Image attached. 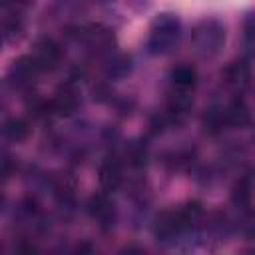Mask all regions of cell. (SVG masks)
Returning a JSON list of instances; mask_svg holds the SVG:
<instances>
[{
	"mask_svg": "<svg viewBox=\"0 0 255 255\" xmlns=\"http://www.w3.org/2000/svg\"><path fill=\"white\" fill-rule=\"evenodd\" d=\"M40 66L36 64V60L32 56H22L18 58L12 66H10V72H8V78L14 86L18 88H28L34 84V80L38 78L40 74Z\"/></svg>",
	"mask_w": 255,
	"mask_h": 255,
	"instance_id": "6",
	"label": "cell"
},
{
	"mask_svg": "<svg viewBox=\"0 0 255 255\" xmlns=\"http://www.w3.org/2000/svg\"><path fill=\"white\" fill-rule=\"evenodd\" d=\"M223 118H225V124L243 126V124H247V120H249V112H247V108H245L243 102H233V104H229V106L223 110Z\"/></svg>",
	"mask_w": 255,
	"mask_h": 255,
	"instance_id": "15",
	"label": "cell"
},
{
	"mask_svg": "<svg viewBox=\"0 0 255 255\" xmlns=\"http://www.w3.org/2000/svg\"><path fill=\"white\" fill-rule=\"evenodd\" d=\"M78 106H80V96H78V90L72 84H64L62 88H58V92L52 100V110L56 114L70 116L78 110Z\"/></svg>",
	"mask_w": 255,
	"mask_h": 255,
	"instance_id": "7",
	"label": "cell"
},
{
	"mask_svg": "<svg viewBox=\"0 0 255 255\" xmlns=\"http://www.w3.org/2000/svg\"><path fill=\"white\" fill-rule=\"evenodd\" d=\"M126 155H128V161L133 165V167H141L147 159V151L141 143H129V147L126 149Z\"/></svg>",
	"mask_w": 255,
	"mask_h": 255,
	"instance_id": "16",
	"label": "cell"
},
{
	"mask_svg": "<svg viewBox=\"0 0 255 255\" xmlns=\"http://www.w3.org/2000/svg\"><path fill=\"white\" fill-rule=\"evenodd\" d=\"M179 36H181V24L177 16L169 12L159 14L149 28L147 48L151 54H167L175 48V44L179 42Z\"/></svg>",
	"mask_w": 255,
	"mask_h": 255,
	"instance_id": "1",
	"label": "cell"
},
{
	"mask_svg": "<svg viewBox=\"0 0 255 255\" xmlns=\"http://www.w3.org/2000/svg\"><path fill=\"white\" fill-rule=\"evenodd\" d=\"M100 185L108 191L116 189L120 183H122V165L118 159H106L102 165H100Z\"/></svg>",
	"mask_w": 255,
	"mask_h": 255,
	"instance_id": "11",
	"label": "cell"
},
{
	"mask_svg": "<svg viewBox=\"0 0 255 255\" xmlns=\"http://www.w3.org/2000/svg\"><path fill=\"white\" fill-rule=\"evenodd\" d=\"M243 38L249 46L255 48V12H249L243 20Z\"/></svg>",
	"mask_w": 255,
	"mask_h": 255,
	"instance_id": "17",
	"label": "cell"
},
{
	"mask_svg": "<svg viewBox=\"0 0 255 255\" xmlns=\"http://www.w3.org/2000/svg\"><path fill=\"white\" fill-rule=\"evenodd\" d=\"M171 84H173V88L177 90V92H189V90H193L195 88V84H197V72H195V68L193 66H189V64H179V66H175L173 70H171Z\"/></svg>",
	"mask_w": 255,
	"mask_h": 255,
	"instance_id": "10",
	"label": "cell"
},
{
	"mask_svg": "<svg viewBox=\"0 0 255 255\" xmlns=\"http://www.w3.org/2000/svg\"><path fill=\"white\" fill-rule=\"evenodd\" d=\"M12 171H16V165H14L10 155H4V159H2V173H4V177H10Z\"/></svg>",
	"mask_w": 255,
	"mask_h": 255,
	"instance_id": "19",
	"label": "cell"
},
{
	"mask_svg": "<svg viewBox=\"0 0 255 255\" xmlns=\"http://www.w3.org/2000/svg\"><path fill=\"white\" fill-rule=\"evenodd\" d=\"M34 0H2V8L4 12L10 14H20L22 10H26L28 6H32Z\"/></svg>",
	"mask_w": 255,
	"mask_h": 255,
	"instance_id": "18",
	"label": "cell"
},
{
	"mask_svg": "<svg viewBox=\"0 0 255 255\" xmlns=\"http://www.w3.org/2000/svg\"><path fill=\"white\" fill-rule=\"evenodd\" d=\"M191 42L203 58H213L221 52V48L225 44V28L219 20L205 18L193 26Z\"/></svg>",
	"mask_w": 255,
	"mask_h": 255,
	"instance_id": "2",
	"label": "cell"
},
{
	"mask_svg": "<svg viewBox=\"0 0 255 255\" xmlns=\"http://www.w3.org/2000/svg\"><path fill=\"white\" fill-rule=\"evenodd\" d=\"M187 219L183 215L181 209H167V211H161L155 219V225H153V233L157 239L161 241H171L175 239L177 235H181L185 229H187Z\"/></svg>",
	"mask_w": 255,
	"mask_h": 255,
	"instance_id": "3",
	"label": "cell"
},
{
	"mask_svg": "<svg viewBox=\"0 0 255 255\" xmlns=\"http://www.w3.org/2000/svg\"><path fill=\"white\" fill-rule=\"evenodd\" d=\"M80 40L94 52H108L114 46V32L104 24H92L80 30Z\"/></svg>",
	"mask_w": 255,
	"mask_h": 255,
	"instance_id": "5",
	"label": "cell"
},
{
	"mask_svg": "<svg viewBox=\"0 0 255 255\" xmlns=\"http://www.w3.org/2000/svg\"><path fill=\"white\" fill-rule=\"evenodd\" d=\"M36 64L40 66V70H54L62 58H64V52H62V46L58 42H54L52 38H40L34 48H32V54H30Z\"/></svg>",
	"mask_w": 255,
	"mask_h": 255,
	"instance_id": "4",
	"label": "cell"
},
{
	"mask_svg": "<svg viewBox=\"0 0 255 255\" xmlns=\"http://www.w3.org/2000/svg\"><path fill=\"white\" fill-rule=\"evenodd\" d=\"M88 211H90V215H92L96 221H100L102 225H112L114 219H116V205H114V201H112L108 195H104V193L90 197V201H88Z\"/></svg>",
	"mask_w": 255,
	"mask_h": 255,
	"instance_id": "8",
	"label": "cell"
},
{
	"mask_svg": "<svg viewBox=\"0 0 255 255\" xmlns=\"http://www.w3.org/2000/svg\"><path fill=\"white\" fill-rule=\"evenodd\" d=\"M30 135V126L26 120L22 118H10L6 124H4V137L10 139V141H24L26 137Z\"/></svg>",
	"mask_w": 255,
	"mask_h": 255,
	"instance_id": "13",
	"label": "cell"
},
{
	"mask_svg": "<svg viewBox=\"0 0 255 255\" xmlns=\"http://www.w3.org/2000/svg\"><path fill=\"white\" fill-rule=\"evenodd\" d=\"M253 189H255V183L249 175H243L235 181L233 189H231V199L235 205H247L253 197Z\"/></svg>",
	"mask_w": 255,
	"mask_h": 255,
	"instance_id": "12",
	"label": "cell"
},
{
	"mask_svg": "<svg viewBox=\"0 0 255 255\" xmlns=\"http://www.w3.org/2000/svg\"><path fill=\"white\" fill-rule=\"evenodd\" d=\"M223 80L233 90H243L251 80V70L245 62H233L223 70Z\"/></svg>",
	"mask_w": 255,
	"mask_h": 255,
	"instance_id": "9",
	"label": "cell"
},
{
	"mask_svg": "<svg viewBox=\"0 0 255 255\" xmlns=\"http://www.w3.org/2000/svg\"><path fill=\"white\" fill-rule=\"evenodd\" d=\"M129 70H131V60H129V56H126V54H116V56H112L110 62H108V66H106V74H108L110 78H124Z\"/></svg>",
	"mask_w": 255,
	"mask_h": 255,
	"instance_id": "14",
	"label": "cell"
}]
</instances>
